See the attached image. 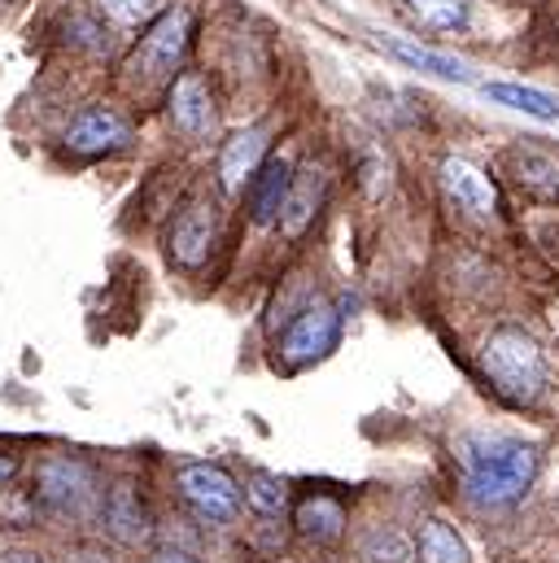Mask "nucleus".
<instances>
[{
  "label": "nucleus",
  "mask_w": 559,
  "mask_h": 563,
  "mask_svg": "<svg viewBox=\"0 0 559 563\" xmlns=\"http://www.w3.org/2000/svg\"><path fill=\"white\" fill-rule=\"evenodd\" d=\"M459 489L476 511L516 507L538 481V445L507 432H463L454 441Z\"/></svg>",
  "instance_id": "obj_1"
},
{
  "label": "nucleus",
  "mask_w": 559,
  "mask_h": 563,
  "mask_svg": "<svg viewBox=\"0 0 559 563\" xmlns=\"http://www.w3.org/2000/svg\"><path fill=\"white\" fill-rule=\"evenodd\" d=\"M101 476L88 459L79 454H44L35 463L31 476V503L53 516V520H70V525H88L92 516H101Z\"/></svg>",
  "instance_id": "obj_3"
},
{
  "label": "nucleus",
  "mask_w": 559,
  "mask_h": 563,
  "mask_svg": "<svg viewBox=\"0 0 559 563\" xmlns=\"http://www.w3.org/2000/svg\"><path fill=\"white\" fill-rule=\"evenodd\" d=\"M403 9L424 31H437V35H454L472 22V0H403Z\"/></svg>",
  "instance_id": "obj_19"
},
{
  "label": "nucleus",
  "mask_w": 559,
  "mask_h": 563,
  "mask_svg": "<svg viewBox=\"0 0 559 563\" xmlns=\"http://www.w3.org/2000/svg\"><path fill=\"white\" fill-rule=\"evenodd\" d=\"M245 503L263 516V520H276L288 507V485L280 481L276 472H250L245 476Z\"/></svg>",
  "instance_id": "obj_21"
},
{
  "label": "nucleus",
  "mask_w": 559,
  "mask_h": 563,
  "mask_svg": "<svg viewBox=\"0 0 559 563\" xmlns=\"http://www.w3.org/2000/svg\"><path fill=\"white\" fill-rule=\"evenodd\" d=\"M437 175H441L446 197H450L459 210H468V214H476V219H490V214L498 210V192H494L490 175H485L481 166H472L468 157H446Z\"/></svg>",
  "instance_id": "obj_11"
},
{
  "label": "nucleus",
  "mask_w": 559,
  "mask_h": 563,
  "mask_svg": "<svg viewBox=\"0 0 559 563\" xmlns=\"http://www.w3.org/2000/svg\"><path fill=\"white\" fill-rule=\"evenodd\" d=\"M188 35H193V9L188 4H171V9H157L140 35L136 53L128 57V75L136 84H162L175 75L184 48H188Z\"/></svg>",
  "instance_id": "obj_4"
},
{
  "label": "nucleus",
  "mask_w": 559,
  "mask_h": 563,
  "mask_svg": "<svg viewBox=\"0 0 559 563\" xmlns=\"http://www.w3.org/2000/svg\"><path fill=\"white\" fill-rule=\"evenodd\" d=\"M341 341V310L324 297H310L297 314L284 319V332H280V358L284 367H310L319 363L324 354H332Z\"/></svg>",
  "instance_id": "obj_5"
},
{
  "label": "nucleus",
  "mask_w": 559,
  "mask_h": 563,
  "mask_svg": "<svg viewBox=\"0 0 559 563\" xmlns=\"http://www.w3.org/2000/svg\"><path fill=\"white\" fill-rule=\"evenodd\" d=\"M359 560L363 563H416V542L398 529H376L363 538L359 547Z\"/></svg>",
  "instance_id": "obj_22"
},
{
  "label": "nucleus",
  "mask_w": 559,
  "mask_h": 563,
  "mask_svg": "<svg viewBox=\"0 0 559 563\" xmlns=\"http://www.w3.org/2000/svg\"><path fill=\"white\" fill-rule=\"evenodd\" d=\"M481 92H485V101L507 106V110H516V114H529V119H538V123H559V97L542 92V88H525V84H485Z\"/></svg>",
  "instance_id": "obj_16"
},
{
  "label": "nucleus",
  "mask_w": 559,
  "mask_h": 563,
  "mask_svg": "<svg viewBox=\"0 0 559 563\" xmlns=\"http://www.w3.org/2000/svg\"><path fill=\"white\" fill-rule=\"evenodd\" d=\"M101 525L106 533L119 542V547H140L149 542L153 533V520H149V507L140 498L136 481H114L101 498Z\"/></svg>",
  "instance_id": "obj_10"
},
{
  "label": "nucleus",
  "mask_w": 559,
  "mask_h": 563,
  "mask_svg": "<svg viewBox=\"0 0 559 563\" xmlns=\"http://www.w3.org/2000/svg\"><path fill=\"white\" fill-rule=\"evenodd\" d=\"M416 560L419 563H472L468 560L463 538H459L446 520H424V525H419Z\"/></svg>",
  "instance_id": "obj_20"
},
{
  "label": "nucleus",
  "mask_w": 559,
  "mask_h": 563,
  "mask_svg": "<svg viewBox=\"0 0 559 563\" xmlns=\"http://www.w3.org/2000/svg\"><path fill=\"white\" fill-rule=\"evenodd\" d=\"M66 563H119V560H114L106 547H79Z\"/></svg>",
  "instance_id": "obj_24"
},
{
  "label": "nucleus",
  "mask_w": 559,
  "mask_h": 563,
  "mask_svg": "<svg viewBox=\"0 0 559 563\" xmlns=\"http://www.w3.org/2000/svg\"><path fill=\"white\" fill-rule=\"evenodd\" d=\"M13 472H18V454H9V450H0V494L9 489V481H13Z\"/></svg>",
  "instance_id": "obj_26"
},
{
  "label": "nucleus",
  "mask_w": 559,
  "mask_h": 563,
  "mask_svg": "<svg viewBox=\"0 0 559 563\" xmlns=\"http://www.w3.org/2000/svg\"><path fill=\"white\" fill-rule=\"evenodd\" d=\"M512 175L520 188L538 192V197H559V157L542 148H512Z\"/></svg>",
  "instance_id": "obj_17"
},
{
  "label": "nucleus",
  "mask_w": 559,
  "mask_h": 563,
  "mask_svg": "<svg viewBox=\"0 0 559 563\" xmlns=\"http://www.w3.org/2000/svg\"><path fill=\"white\" fill-rule=\"evenodd\" d=\"M481 367L494 394L512 407H534L547 389V354L525 328H494L481 345Z\"/></svg>",
  "instance_id": "obj_2"
},
{
  "label": "nucleus",
  "mask_w": 559,
  "mask_h": 563,
  "mask_svg": "<svg viewBox=\"0 0 559 563\" xmlns=\"http://www.w3.org/2000/svg\"><path fill=\"white\" fill-rule=\"evenodd\" d=\"M293 525H297V533H302L306 542L332 547V542H341V533H346V507H341V498H332V494H306V498L293 507Z\"/></svg>",
  "instance_id": "obj_13"
},
{
  "label": "nucleus",
  "mask_w": 559,
  "mask_h": 563,
  "mask_svg": "<svg viewBox=\"0 0 559 563\" xmlns=\"http://www.w3.org/2000/svg\"><path fill=\"white\" fill-rule=\"evenodd\" d=\"M166 114H171V128H175L179 136H188V141H206V136H215V128H219V110H215L210 84H206L197 70H188V75L175 79L171 101H166Z\"/></svg>",
  "instance_id": "obj_9"
},
{
  "label": "nucleus",
  "mask_w": 559,
  "mask_h": 563,
  "mask_svg": "<svg viewBox=\"0 0 559 563\" xmlns=\"http://www.w3.org/2000/svg\"><path fill=\"white\" fill-rule=\"evenodd\" d=\"M128 144H132V123L110 106H88L66 128V148L75 157H110Z\"/></svg>",
  "instance_id": "obj_8"
},
{
  "label": "nucleus",
  "mask_w": 559,
  "mask_h": 563,
  "mask_svg": "<svg viewBox=\"0 0 559 563\" xmlns=\"http://www.w3.org/2000/svg\"><path fill=\"white\" fill-rule=\"evenodd\" d=\"M288 184H293V166L284 157H263V166L250 175L245 197H250V219L259 228H272L280 219L284 197H288Z\"/></svg>",
  "instance_id": "obj_12"
},
{
  "label": "nucleus",
  "mask_w": 559,
  "mask_h": 563,
  "mask_svg": "<svg viewBox=\"0 0 559 563\" xmlns=\"http://www.w3.org/2000/svg\"><path fill=\"white\" fill-rule=\"evenodd\" d=\"M92 4L110 26H140V22H149L157 13L162 0H92Z\"/></svg>",
  "instance_id": "obj_23"
},
{
  "label": "nucleus",
  "mask_w": 559,
  "mask_h": 563,
  "mask_svg": "<svg viewBox=\"0 0 559 563\" xmlns=\"http://www.w3.org/2000/svg\"><path fill=\"white\" fill-rule=\"evenodd\" d=\"M390 57H398L403 66H416L424 75H437V79H454V84H468L472 79V70L459 62V57H441V53H432V48H419V44H407V40H376Z\"/></svg>",
  "instance_id": "obj_18"
},
{
  "label": "nucleus",
  "mask_w": 559,
  "mask_h": 563,
  "mask_svg": "<svg viewBox=\"0 0 559 563\" xmlns=\"http://www.w3.org/2000/svg\"><path fill=\"white\" fill-rule=\"evenodd\" d=\"M215 236H219V210L210 206V197H193V201L171 219L166 254H171V263H179L184 272H197V267L210 258Z\"/></svg>",
  "instance_id": "obj_7"
},
{
  "label": "nucleus",
  "mask_w": 559,
  "mask_h": 563,
  "mask_svg": "<svg viewBox=\"0 0 559 563\" xmlns=\"http://www.w3.org/2000/svg\"><path fill=\"white\" fill-rule=\"evenodd\" d=\"M175 489L197 511V520H206V525H232L241 516V503H245L241 485L219 463H184L175 472Z\"/></svg>",
  "instance_id": "obj_6"
},
{
  "label": "nucleus",
  "mask_w": 559,
  "mask_h": 563,
  "mask_svg": "<svg viewBox=\"0 0 559 563\" xmlns=\"http://www.w3.org/2000/svg\"><path fill=\"white\" fill-rule=\"evenodd\" d=\"M319 197H324V175L315 170V166H306L302 175H293V184H288V197H284V210H280V232L288 236V241H297L306 228H310V219H315V210H319Z\"/></svg>",
  "instance_id": "obj_15"
},
{
  "label": "nucleus",
  "mask_w": 559,
  "mask_h": 563,
  "mask_svg": "<svg viewBox=\"0 0 559 563\" xmlns=\"http://www.w3.org/2000/svg\"><path fill=\"white\" fill-rule=\"evenodd\" d=\"M0 563H48L40 551H26V547H13V551H4L0 555Z\"/></svg>",
  "instance_id": "obj_25"
},
{
  "label": "nucleus",
  "mask_w": 559,
  "mask_h": 563,
  "mask_svg": "<svg viewBox=\"0 0 559 563\" xmlns=\"http://www.w3.org/2000/svg\"><path fill=\"white\" fill-rule=\"evenodd\" d=\"M263 157H267V132L263 128H250V132L232 136L219 153V184L228 192H245V184L263 166Z\"/></svg>",
  "instance_id": "obj_14"
},
{
  "label": "nucleus",
  "mask_w": 559,
  "mask_h": 563,
  "mask_svg": "<svg viewBox=\"0 0 559 563\" xmlns=\"http://www.w3.org/2000/svg\"><path fill=\"white\" fill-rule=\"evenodd\" d=\"M149 563H197V560H193L188 551H157Z\"/></svg>",
  "instance_id": "obj_27"
}]
</instances>
